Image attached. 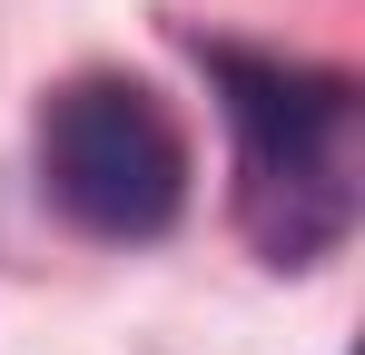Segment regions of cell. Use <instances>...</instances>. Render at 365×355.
<instances>
[{
  "label": "cell",
  "mask_w": 365,
  "mask_h": 355,
  "mask_svg": "<svg viewBox=\"0 0 365 355\" xmlns=\"http://www.w3.org/2000/svg\"><path fill=\"white\" fill-rule=\"evenodd\" d=\"M237 138V227L267 267H326L365 207V99L346 69L197 40Z\"/></svg>",
  "instance_id": "1"
},
{
  "label": "cell",
  "mask_w": 365,
  "mask_h": 355,
  "mask_svg": "<svg viewBox=\"0 0 365 355\" xmlns=\"http://www.w3.org/2000/svg\"><path fill=\"white\" fill-rule=\"evenodd\" d=\"M40 187L79 237L148 247L187 207V138L158 109V89H138L119 69H79L40 109Z\"/></svg>",
  "instance_id": "2"
}]
</instances>
